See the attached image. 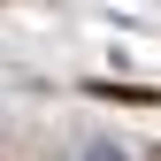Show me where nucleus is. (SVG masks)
I'll return each mask as SVG.
<instances>
[{"mask_svg": "<svg viewBox=\"0 0 161 161\" xmlns=\"http://www.w3.org/2000/svg\"><path fill=\"white\" fill-rule=\"evenodd\" d=\"M85 161H123V153H115V146H92V153H85Z\"/></svg>", "mask_w": 161, "mask_h": 161, "instance_id": "f257e3e1", "label": "nucleus"}]
</instances>
